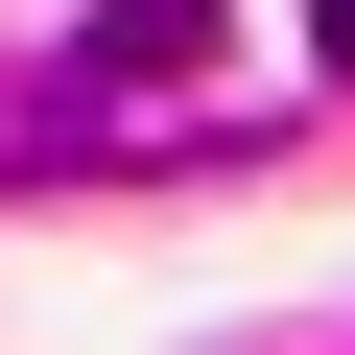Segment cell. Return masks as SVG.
Here are the masks:
<instances>
[{
  "label": "cell",
  "instance_id": "obj_1",
  "mask_svg": "<svg viewBox=\"0 0 355 355\" xmlns=\"http://www.w3.org/2000/svg\"><path fill=\"white\" fill-rule=\"evenodd\" d=\"M71 71H95V95H142V71H214V0H95V24H71Z\"/></svg>",
  "mask_w": 355,
  "mask_h": 355
},
{
  "label": "cell",
  "instance_id": "obj_2",
  "mask_svg": "<svg viewBox=\"0 0 355 355\" xmlns=\"http://www.w3.org/2000/svg\"><path fill=\"white\" fill-rule=\"evenodd\" d=\"M308 24H331V71H355V0H308Z\"/></svg>",
  "mask_w": 355,
  "mask_h": 355
}]
</instances>
